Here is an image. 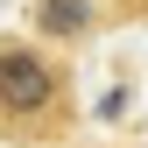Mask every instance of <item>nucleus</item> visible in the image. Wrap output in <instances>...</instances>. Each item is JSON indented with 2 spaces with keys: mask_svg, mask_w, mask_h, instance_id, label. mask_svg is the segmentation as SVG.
Returning a JSON list of instances; mask_svg holds the SVG:
<instances>
[{
  "mask_svg": "<svg viewBox=\"0 0 148 148\" xmlns=\"http://www.w3.org/2000/svg\"><path fill=\"white\" fill-rule=\"evenodd\" d=\"M78 127V78L49 42L0 35V141L7 148H64Z\"/></svg>",
  "mask_w": 148,
  "mask_h": 148,
  "instance_id": "f257e3e1",
  "label": "nucleus"
},
{
  "mask_svg": "<svg viewBox=\"0 0 148 148\" xmlns=\"http://www.w3.org/2000/svg\"><path fill=\"white\" fill-rule=\"evenodd\" d=\"M106 21V0H35V42H85Z\"/></svg>",
  "mask_w": 148,
  "mask_h": 148,
  "instance_id": "f03ea898",
  "label": "nucleus"
},
{
  "mask_svg": "<svg viewBox=\"0 0 148 148\" xmlns=\"http://www.w3.org/2000/svg\"><path fill=\"white\" fill-rule=\"evenodd\" d=\"M106 21H148V0H106Z\"/></svg>",
  "mask_w": 148,
  "mask_h": 148,
  "instance_id": "7ed1b4c3",
  "label": "nucleus"
}]
</instances>
